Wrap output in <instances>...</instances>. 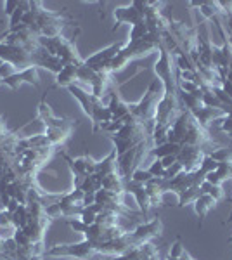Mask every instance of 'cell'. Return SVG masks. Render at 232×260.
I'll use <instances>...</instances> for the list:
<instances>
[{"label": "cell", "instance_id": "cell-1", "mask_svg": "<svg viewBox=\"0 0 232 260\" xmlns=\"http://www.w3.org/2000/svg\"><path fill=\"white\" fill-rule=\"evenodd\" d=\"M172 59L167 49L159 47V59L154 64L156 77L163 83V94L158 103V110H156L154 118V132H153V142L154 146H161L167 142V132L168 128L174 125L177 116L184 110L179 99V85H177V77L174 73V66H172Z\"/></svg>", "mask_w": 232, "mask_h": 260}, {"label": "cell", "instance_id": "cell-2", "mask_svg": "<svg viewBox=\"0 0 232 260\" xmlns=\"http://www.w3.org/2000/svg\"><path fill=\"white\" fill-rule=\"evenodd\" d=\"M167 142H174V144L179 146H196V148L203 149L206 154L222 148L220 144H217L213 141V137L208 134V130L201 127L187 110L180 111V115L177 116L174 125L168 128Z\"/></svg>", "mask_w": 232, "mask_h": 260}, {"label": "cell", "instance_id": "cell-3", "mask_svg": "<svg viewBox=\"0 0 232 260\" xmlns=\"http://www.w3.org/2000/svg\"><path fill=\"white\" fill-rule=\"evenodd\" d=\"M21 23L31 28L39 37L54 39V37L61 35L62 28L73 23L77 24V21L73 18H66L59 12L45 9L42 2H26V11H24Z\"/></svg>", "mask_w": 232, "mask_h": 260}, {"label": "cell", "instance_id": "cell-4", "mask_svg": "<svg viewBox=\"0 0 232 260\" xmlns=\"http://www.w3.org/2000/svg\"><path fill=\"white\" fill-rule=\"evenodd\" d=\"M37 118H39L45 127V136L50 141V144L54 148H61L66 141L71 137V134L77 128V120L64 118V116H56L52 111V108L49 106V103L45 101V95L42 98L39 108H37Z\"/></svg>", "mask_w": 232, "mask_h": 260}, {"label": "cell", "instance_id": "cell-5", "mask_svg": "<svg viewBox=\"0 0 232 260\" xmlns=\"http://www.w3.org/2000/svg\"><path fill=\"white\" fill-rule=\"evenodd\" d=\"M70 94L73 95L75 99L82 104L83 113L90 118L92 121V132H101V128L104 127L106 123L113 120V115L109 111L108 106L103 104V99L95 98L90 90H85L80 83H73V85L68 87Z\"/></svg>", "mask_w": 232, "mask_h": 260}, {"label": "cell", "instance_id": "cell-6", "mask_svg": "<svg viewBox=\"0 0 232 260\" xmlns=\"http://www.w3.org/2000/svg\"><path fill=\"white\" fill-rule=\"evenodd\" d=\"M40 45L44 47L47 52H50L52 56H56L57 59H61V62L64 66L68 64H82L83 59L80 57L75 44L68 39H64L62 35L54 37V39H45L40 37Z\"/></svg>", "mask_w": 232, "mask_h": 260}, {"label": "cell", "instance_id": "cell-7", "mask_svg": "<svg viewBox=\"0 0 232 260\" xmlns=\"http://www.w3.org/2000/svg\"><path fill=\"white\" fill-rule=\"evenodd\" d=\"M159 99H161V95H159V92H158V80H154L147 87L144 98L136 104H130V115L136 120L142 121V123L154 125L156 110H158Z\"/></svg>", "mask_w": 232, "mask_h": 260}, {"label": "cell", "instance_id": "cell-8", "mask_svg": "<svg viewBox=\"0 0 232 260\" xmlns=\"http://www.w3.org/2000/svg\"><path fill=\"white\" fill-rule=\"evenodd\" d=\"M56 207L59 210V215L64 217V219L80 217L82 212L85 210V192L82 189H75V187L70 192H62Z\"/></svg>", "mask_w": 232, "mask_h": 260}, {"label": "cell", "instance_id": "cell-9", "mask_svg": "<svg viewBox=\"0 0 232 260\" xmlns=\"http://www.w3.org/2000/svg\"><path fill=\"white\" fill-rule=\"evenodd\" d=\"M47 257H71V258H80L85 260L92 255H95L94 245L88 240H83L80 243H70V245H56L52 248L45 251Z\"/></svg>", "mask_w": 232, "mask_h": 260}, {"label": "cell", "instance_id": "cell-10", "mask_svg": "<svg viewBox=\"0 0 232 260\" xmlns=\"http://www.w3.org/2000/svg\"><path fill=\"white\" fill-rule=\"evenodd\" d=\"M66 163H68V169L73 174V186H77L78 182H82L83 179L88 175L95 174L97 172V161L92 160L90 156H78V158H70L66 153H62Z\"/></svg>", "mask_w": 232, "mask_h": 260}, {"label": "cell", "instance_id": "cell-11", "mask_svg": "<svg viewBox=\"0 0 232 260\" xmlns=\"http://www.w3.org/2000/svg\"><path fill=\"white\" fill-rule=\"evenodd\" d=\"M123 45L125 44H121V42H116V44L108 45V47H104L103 50H99V52L92 54L90 57L83 59V64L88 66V68L94 70V71H108V64L115 59V56L120 52Z\"/></svg>", "mask_w": 232, "mask_h": 260}, {"label": "cell", "instance_id": "cell-12", "mask_svg": "<svg viewBox=\"0 0 232 260\" xmlns=\"http://www.w3.org/2000/svg\"><path fill=\"white\" fill-rule=\"evenodd\" d=\"M115 23L116 26H120L123 23H130L132 26L144 23V0H136L130 6L115 9Z\"/></svg>", "mask_w": 232, "mask_h": 260}, {"label": "cell", "instance_id": "cell-13", "mask_svg": "<svg viewBox=\"0 0 232 260\" xmlns=\"http://www.w3.org/2000/svg\"><path fill=\"white\" fill-rule=\"evenodd\" d=\"M24 83H28V85H33V87H39L40 85L39 68L31 66V68L16 71L14 75L4 78V85L9 87V89H12V90H18L21 85H24Z\"/></svg>", "mask_w": 232, "mask_h": 260}, {"label": "cell", "instance_id": "cell-14", "mask_svg": "<svg viewBox=\"0 0 232 260\" xmlns=\"http://www.w3.org/2000/svg\"><path fill=\"white\" fill-rule=\"evenodd\" d=\"M161 234H163V222L159 219L144 222V224L137 225V228L132 231V236L136 238V241L139 245H144V243H151V241L158 240V238H161Z\"/></svg>", "mask_w": 232, "mask_h": 260}, {"label": "cell", "instance_id": "cell-15", "mask_svg": "<svg viewBox=\"0 0 232 260\" xmlns=\"http://www.w3.org/2000/svg\"><path fill=\"white\" fill-rule=\"evenodd\" d=\"M205 154V151L201 148H196V146H182V149L177 154V161L184 167L185 172H194L200 169Z\"/></svg>", "mask_w": 232, "mask_h": 260}, {"label": "cell", "instance_id": "cell-16", "mask_svg": "<svg viewBox=\"0 0 232 260\" xmlns=\"http://www.w3.org/2000/svg\"><path fill=\"white\" fill-rule=\"evenodd\" d=\"M125 192H130V194L136 198L137 205H139V210L141 213H149L151 207V201H149V196H147V191H146V184H141V182H136V180L128 179L125 180Z\"/></svg>", "mask_w": 232, "mask_h": 260}, {"label": "cell", "instance_id": "cell-17", "mask_svg": "<svg viewBox=\"0 0 232 260\" xmlns=\"http://www.w3.org/2000/svg\"><path fill=\"white\" fill-rule=\"evenodd\" d=\"M108 108L109 111H111L113 115V120H120V121H125L130 118V104L125 103L123 99L120 98V94H118V90H111V94H109V103H108Z\"/></svg>", "mask_w": 232, "mask_h": 260}, {"label": "cell", "instance_id": "cell-18", "mask_svg": "<svg viewBox=\"0 0 232 260\" xmlns=\"http://www.w3.org/2000/svg\"><path fill=\"white\" fill-rule=\"evenodd\" d=\"M126 255L130 257V260H159V250L153 241L128 250Z\"/></svg>", "mask_w": 232, "mask_h": 260}, {"label": "cell", "instance_id": "cell-19", "mask_svg": "<svg viewBox=\"0 0 232 260\" xmlns=\"http://www.w3.org/2000/svg\"><path fill=\"white\" fill-rule=\"evenodd\" d=\"M191 115L196 118L197 123L201 125L205 130H208L210 123H212L213 120H218V118H225V113H223L222 110H213V108H200V110L192 111Z\"/></svg>", "mask_w": 232, "mask_h": 260}, {"label": "cell", "instance_id": "cell-20", "mask_svg": "<svg viewBox=\"0 0 232 260\" xmlns=\"http://www.w3.org/2000/svg\"><path fill=\"white\" fill-rule=\"evenodd\" d=\"M83 64V62H82ZM82 64H68L64 66V68L61 70V73L56 75V83H54L52 89H56V87H66L68 89L70 85H73V83H77V71Z\"/></svg>", "mask_w": 232, "mask_h": 260}, {"label": "cell", "instance_id": "cell-21", "mask_svg": "<svg viewBox=\"0 0 232 260\" xmlns=\"http://www.w3.org/2000/svg\"><path fill=\"white\" fill-rule=\"evenodd\" d=\"M192 205H194V212H196V215L200 217V228H201V225H203L205 217L208 215V212L212 210V208H215V205H217V200L203 192V194L194 201Z\"/></svg>", "mask_w": 232, "mask_h": 260}, {"label": "cell", "instance_id": "cell-22", "mask_svg": "<svg viewBox=\"0 0 232 260\" xmlns=\"http://www.w3.org/2000/svg\"><path fill=\"white\" fill-rule=\"evenodd\" d=\"M75 189H82L85 194H95L99 189H103V177L99 174L88 175V177H85L82 182H78L75 186Z\"/></svg>", "mask_w": 232, "mask_h": 260}, {"label": "cell", "instance_id": "cell-23", "mask_svg": "<svg viewBox=\"0 0 232 260\" xmlns=\"http://www.w3.org/2000/svg\"><path fill=\"white\" fill-rule=\"evenodd\" d=\"M103 189L113 191V192H123L125 194V179L120 175V172H113L103 177Z\"/></svg>", "mask_w": 232, "mask_h": 260}, {"label": "cell", "instance_id": "cell-24", "mask_svg": "<svg viewBox=\"0 0 232 260\" xmlns=\"http://www.w3.org/2000/svg\"><path fill=\"white\" fill-rule=\"evenodd\" d=\"M182 149V146L179 144H174V142H164L161 146H154L153 151H151V154L156 158V160H161L164 156H172V154H179V151Z\"/></svg>", "mask_w": 232, "mask_h": 260}, {"label": "cell", "instance_id": "cell-25", "mask_svg": "<svg viewBox=\"0 0 232 260\" xmlns=\"http://www.w3.org/2000/svg\"><path fill=\"white\" fill-rule=\"evenodd\" d=\"M203 194V191H201V186H194V187H189V189H185L182 192H179L177 194V198H179V207L184 208L187 207V205L194 203L200 196Z\"/></svg>", "mask_w": 232, "mask_h": 260}, {"label": "cell", "instance_id": "cell-26", "mask_svg": "<svg viewBox=\"0 0 232 260\" xmlns=\"http://www.w3.org/2000/svg\"><path fill=\"white\" fill-rule=\"evenodd\" d=\"M29 222V210L26 205H19L18 210L12 212V228L14 229H24Z\"/></svg>", "mask_w": 232, "mask_h": 260}, {"label": "cell", "instance_id": "cell-27", "mask_svg": "<svg viewBox=\"0 0 232 260\" xmlns=\"http://www.w3.org/2000/svg\"><path fill=\"white\" fill-rule=\"evenodd\" d=\"M210 156L213 158L217 163H232V148H218L213 153H210Z\"/></svg>", "mask_w": 232, "mask_h": 260}, {"label": "cell", "instance_id": "cell-28", "mask_svg": "<svg viewBox=\"0 0 232 260\" xmlns=\"http://www.w3.org/2000/svg\"><path fill=\"white\" fill-rule=\"evenodd\" d=\"M201 191H203L205 194H210L212 198H215L217 201L223 198L222 187H220V186H215V184H210L208 180H205V182L201 184Z\"/></svg>", "mask_w": 232, "mask_h": 260}, {"label": "cell", "instance_id": "cell-29", "mask_svg": "<svg viewBox=\"0 0 232 260\" xmlns=\"http://www.w3.org/2000/svg\"><path fill=\"white\" fill-rule=\"evenodd\" d=\"M218 169V163L213 160L210 154H205L203 160H201V165H200V170L203 172V174H210V172H215Z\"/></svg>", "mask_w": 232, "mask_h": 260}, {"label": "cell", "instance_id": "cell-30", "mask_svg": "<svg viewBox=\"0 0 232 260\" xmlns=\"http://www.w3.org/2000/svg\"><path fill=\"white\" fill-rule=\"evenodd\" d=\"M184 167L180 165L179 161H175L172 167H168L167 170H164V175H163V179L164 180H172V179H175V177H179L180 174H184Z\"/></svg>", "mask_w": 232, "mask_h": 260}, {"label": "cell", "instance_id": "cell-31", "mask_svg": "<svg viewBox=\"0 0 232 260\" xmlns=\"http://www.w3.org/2000/svg\"><path fill=\"white\" fill-rule=\"evenodd\" d=\"M130 179L136 180V182H141V184H146L153 179V175L149 174V170H144V169H137L134 170V174L130 175Z\"/></svg>", "mask_w": 232, "mask_h": 260}, {"label": "cell", "instance_id": "cell-32", "mask_svg": "<svg viewBox=\"0 0 232 260\" xmlns=\"http://www.w3.org/2000/svg\"><path fill=\"white\" fill-rule=\"evenodd\" d=\"M177 85H179L180 92H185V94H196L200 90V87L196 85L194 82H185V80H177Z\"/></svg>", "mask_w": 232, "mask_h": 260}, {"label": "cell", "instance_id": "cell-33", "mask_svg": "<svg viewBox=\"0 0 232 260\" xmlns=\"http://www.w3.org/2000/svg\"><path fill=\"white\" fill-rule=\"evenodd\" d=\"M149 174L153 175V177H159V179H163V175H164V167H163V163H161V160H154L153 163L149 165Z\"/></svg>", "mask_w": 232, "mask_h": 260}, {"label": "cell", "instance_id": "cell-34", "mask_svg": "<svg viewBox=\"0 0 232 260\" xmlns=\"http://www.w3.org/2000/svg\"><path fill=\"white\" fill-rule=\"evenodd\" d=\"M80 220H82L83 224H87V225H94L95 220H97V213H94L92 210L85 208V210L82 212V215H80Z\"/></svg>", "mask_w": 232, "mask_h": 260}, {"label": "cell", "instance_id": "cell-35", "mask_svg": "<svg viewBox=\"0 0 232 260\" xmlns=\"http://www.w3.org/2000/svg\"><path fill=\"white\" fill-rule=\"evenodd\" d=\"M68 225H70V229L71 231H75V233H85L88 225L87 224H83L80 219H68Z\"/></svg>", "mask_w": 232, "mask_h": 260}, {"label": "cell", "instance_id": "cell-36", "mask_svg": "<svg viewBox=\"0 0 232 260\" xmlns=\"http://www.w3.org/2000/svg\"><path fill=\"white\" fill-rule=\"evenodd\" d=\"M0 228H12V213L7 212L6 208L0 210Z\"/></svg>", "mask_w": 232, "mask_h": 260}, {"label": "cell", "instance_id": "cell-37", "mask_svg": "<svg viewBox=\"0 0 232 260\" xmlns=\"http://www.w3.org/2000/svg\"><path fill=\"white\" fill-rule=\"evenodd\" d=\"M16 71H18V70H16L12 64H9V62H4V64L0 66V77H2V80H4V78H7V77H11V75H14Z\"/></svg>", "mask_w": 232, "mask_h": 260}, {"label": "cell", "instance_id": "cell-38", "mask_svg": "<svg viewBox=\"0 0 232 260\" xmlns=\"http://www.w3.org/2000/svg\"><path fill=\"white\" fill-rule=\"evenodd\" d=\"M18 7H19V0H7V2H4V11H6V14H9V18L14 14V11Z\"/></svg>", "mask_w": 232, "mask_h": 260}, {"label": "cell", "instance_id": "cell-39", "mask_svg": "<svg viewBox=\"0 0 232 260\" xmlns=\"http://www.w3.org/2000/svg\"><path fill=\"white\" fill-rule=\"evenodd\" d=\"M220 130L223 134H227V136L232 137V116H225V118H222Z\"/></svg>", "mask_w": 232, "mask_h": 260}, {"label": "cell", "instance_id": "cell-40", "mask_svg": "<svg viewBox=\"0 0 232 260\" xmlns=\"http://www.w3.org/2000/svg\"><path fill=\"white\" fill-rule=\"evenodd\" d=\"M175 161H177V156H175V154H172V156H164V158H161V163H163L164 169H168V167H172Z\"/></svg>", "mask_w": 232, "mask_h": 260}, {"label": "cell", "instance_id": "cell-41", "mask_svg": "<svg viewBox=\"0 0 232 260\" xmlns=\"http://www.w3.org/2000/svg\"><path fill=\"white\" fill-rule=\"evenodd\" d=\"M109 260H130V257L126 253H123V255H115V257H111Z\"/></svg>", "mask_w": 232, "mask_h": 260}, {"label": "cell", "instance_id": "cell-42", "mask_svg": "<svg viewBox=\"0 0 232 260\" xmlns=\"http://www.w3.org/2000/svg\"><path fill=\"white\" fill-rule=\"evenodd\" d=\"M229 222H232V200H230V213H229V217H227V224Z\"/></svg>", "mask_w": 232, "mask_h": 260}, {"label": "cell", "instance_id": "cell-43", "mask_svg": "<svg viewBox=\"0 0 232 260\" xmlns=\"http://www.w3.org/2000/svg\"><path fill=\"white\" fill-rule=\"evenodd\" d=\"M2 125H6V120H4L2 115H0V127H2Z\"/></svg>", "mask_w": 232, "mask_h": 260}, {"label": "cell", "instance_id": "cell-44", "mask_svg": "<svg viewBox=\"0 0 232 260\" xmlns=\"http://www.w3.org/2000/svg\"><path fill=\"white\" fill-rule=\"evenodd\" d=\"M229 241H230V243H232V238H230V240H229Z\"/></svg>", "mask_w": 232, "mask_h": 260}]
</instances>
